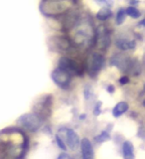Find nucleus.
<instances>
[{
	"label": "nucleus",
	"mask_w": 145,
	"mask_h": 159,
	"mask_svg": "<svg viewBox=\"0 0 145 159\" xmlns=\"http://www.w3.org/2000/svg\"><path fill=\"white\" fill-rule=\"evenodd\" d=\"M125 13L128 14L131 18H134V19L139 18V17L141 16L140 11H139V10L136 7H133V6H129L128 8H126Z\"/></svg>",
	"instance_id": "18"
},
{
	"label": "nucleus",
	"mask_w": 145,
	"mask_h": 159,
	"mask_svg": "<svg viewBox=\"0 0 145 159\" xmlns=\"http://www.w3.org/2000/svg\"><path fill=\"white\" fill-rule=\"evenodd\" d=\"M56 141H57V144L59 145V147L61 148V149H63V150H66L67 149V147H66V144H65V142H64V140L61 138V136L60 135H56Z\"/></svg>",
	"instance_id": "21"
},
{
	"label": "nucleus",
	"mask_w": 145,
	"mask_h": 159,
	"mask_svg": "<svg viewBox=\"0 0 145 159\" xmlns=\"http://www.w3.org/2000/svg\"><path fill=\"white\" fill-rule=\"evenodd\" d=\"M119 83H120L121 84H126L127 83H129V78L126 76L121 77L120 79H119Z\"/></svg>",
	"instance_id": "23"
},
{
	"label": "nucleus",
	"mask_w": 145,
	"mask_h": 159,
	"mask_svg": "<svg viewBox=\"0 0 145 159\" xmlns=\"http://www.w3.org/2000/svg\"><path fill=\"white\" fill-rule=\"evenodd\" d=\"M52 80L60 88L67 89L70 86V84H71L72 76H70L68 73L58 68L52 73Z\"/></svg>",
	"instance_id": "7"
},
{
	"label": "nucleus",
	"mask_w": 145,
	"mask_h": 159,
	"mask_svg": "<svg viewBox=\"0 0 145 159\" xmlns=\"http://www.w3.org/2000/svg\"><path fill=\"white\" fill-rule=\"evenodd\" d=\"M66 141L71 150H75V149H77L78 146L79 145V135L73 130V129H66Z\"/></svg>",
	"instance_id": "12"
},
{
	"label": "nucleus",
	"mask_w": 145,
	"mask_h": 159,
	"mask_svg": "<svg viewBox=\"0 0 145 159\" xmlns=\"http://www.w3.org/2000/svg\"><path fill=\"white\" fill-rule=\"evenodd\" d=\"M125 10H124L123 8H120L118 10V12H117V15H116V23L117 25H121L123 22H124V20H125Z\"/></svg>",
	"instance_id": "19"
},
{
	"label": "nucleus",
	"mask_w": 145,
	"mask_h": 159,
	"mask_svg": "<svg viewBox=\"0 0 145 159\" xmlns=\"http://www.w3.org/2000/svg\"><path fill=\"white\" fill-rule=\"evenodd\" d=\"M58 159H71V157H70L66 153H62V154H60V155H59Z\"/></svg>",
	"instance_id": "24"
},
{
	"label": "nucleus",
	"mask_w": 145,
	"mask_h": 159,
	"mask_svg": "<svg viewBox=\"0 0 145 159\" xmlns=\"http://www.w3.org/2000/svg\"><path fill=\"white\" fill-rule=\"evenodd\" d=\"M116 46L123 51L126 50H132L135 48L136 43L133 40H128V39H118L116 41Z\"/></svg>",
	"instance_id": "14"
},
{
	"label": "nucleus",
	"mask_w": 145,
	"mask_h": 159,
	"mask_svg": "<svg viewBox=\"0 0 145 159\" xmlns=\"http://www.w3.org/2000/svg\"><path fill=\"white\" fill-rule=\"evenodd\" d=\"M111 10L109 7H102L99 9V11L97 13V18L98 20H101V21H106V20H107L109 17L111 16Z\"/></svg>",
	"instance_id": "17"
},
{
	"label": "nucleus",
	"mask_w": 145,
	"mask_h": 159,
	"mask_svg": "<svg viewBox=\"0 0 145 159\" xmlns=\"http://www.w3.org/2000/svg\"><path fill=\"white\" fill-rule=\"evenodd\" d=\"M129 62H130V58L127 57L126 55H121V54L114 55L111 59V64L112 66L117 67L119 70H121L124 73H126L127 71Z\"/></svg>",
	"instance_id": "10"
},
{
	"label": "nucleus",
	"mask_w": 145,
	"mask_h": 159,
	"mask_svg": "<svg viewBox=\"0 0 145 159\" xmlns=\"http://www.w3.org/2000/svg\"><path fill=\"white\" fill-rule=\"evenodd\" d=\"M128 104L127 102H118L116 107H114V108L112 109V114H113V116H116V117H118V116H120L121 114H123L124 112H126L127 111V109H128Z\"/></svg>",
	"instance_id": "16"
},
{
	"label": "nucleus",
	"mask_w": 145,
	"mask_h": 159,
	"mask_svg": "<svg viewBox=\"0 0 145 159\" xmlns=\"http://www.w3.org/2000/svg\"><path fill=\"white\" fill-rule=\"evenodd\" d=\"M126 73L130 74L131 76H138L141 73V65L137 59H130Z\"/></svg>",
	"instance_id": "13"
},
{
	"label": "nucleus",
	"mask_w": 145,
	"mask_h": 159,
	"mask_svg": "<svg viewBox=\"0 0 145 159\" xmlns=\"http://www.w3.org/2000/svg\"><path fill=\"white\" fill-rule=\"evenodd\" d=\"M24 152V142L13 143L8 138L0 139V159H19Z\"/></svg>",
	"instance_id": "1"
},
{
	"label": "nucleus",
	"mask_w": 145,
	"mask_h": 159,
	"mask_svg": "<svg viewBox=\"0 0 145 159\" xmlns=\"http://www.w3.org/2000/svg\"><path fill=\"white\" fill-rule=\"evenodd\" d=\"M71 3L68 1H42L40 10L47 17H54L64 14L70 8Z\"/></svg>",
	"instance_id": "2"
},
{
	"label": "nucleus",
	"mask_w": 145,
	"mask_h": 159,
	"mask_svg": "<svg viewBox=\"0 0 145 159\" xmlns=\"http://www.w3.org/2000/svg\"><path fill=\"white\" fill-rule=\"evenodd\" d=\"M109 138H111V136H109V133L107 131H102L101 134H99V135L96 136L94 140L99 142V143H102V142H104V141L108 140Z\"/></svg>",
	"instance_id": "20"
},
{
	"label": "nucleus",
	"mask_w": 145,
	"mask_h": 159,
	"mask_svg": "<svg viewBox=\"0 0 145 159\" xmlns=\"http://www.w3.org/2000/svg\"><path fill=\"white\" fill-rule=\"evenodd\" d=\"M111 33H109V30L101 25L98 26L96 32V44L97 47L101 50H106L109 45H111Z\"/></svg>",
	"instance_id": "6"
},
{
	"label": "nucleus",
	"mask_w": 145,
	"mask_h": 159,
	"mask_svg": "<svg viewBox=\"0 0 145 159\" xmlns=\"http://www.w3.org/2000/svg\"><path fill=\"white\" fill-rule=\"evenodd\" d=\"M124 159H134V147L130 141H125L122 145Z\"/></svg>",
	"instance_id": "15"
},
{
	"label": "nucleus",
	"mask_w": 145,
	"mask_h": 159,
	"mask_svg": "<svg viewBox=\"0 0 145 159\" xmlns=\"http://www.w3.org/2000/svg\"><path fill=\"white\" fill-rule=\"evenodd\" d=\"M101 107H102V102H98L96 106V108H94V111H93L94 116H98V114L101 113Z\"/></svg>",
	"instance_id": "22"
},
{
	"label": "nucleus",
	"mask_w": 145,
	"mask_h": 159,
	"mask_svg": "<svg viewBox=\"0 0 145 159\" xmlns=\"http://www.w3.org/2000/svg\"><path fill=\"white\" fill-rule=\"evenodd\" d=\"M52 47L56 48V51L66 53L72 49V43L70 39L65 36H55L51 38Z\"/></svg>",
	"instance_id": "9"
},
{
	"label": "nucleus",
	"mask_w": 145,
	"mask_h": 159,
	"mask_svg": "<svg viewBox=\"0 0 145 159\" xmlns=\"http://www.w3.org/2000/svg\"><path fill=\"white\" fill-rule=\"evenodd\" d=\"M104 65V57L98 53H92L87 59V71L91 77H96Z\"/></svg>",
	"instance_id": "4"
},
{
	"label": "nucleus",
	"mask_w": 145,
	"mask_h": 159,
	"mask_svg": "<svg viewBox=\"0 0 145 159\" xmlns=\"http://www.w3.org/2000/svg\"><path fill=\"white\" fill-rule=\"evenodd\" d=\"M41 99H42V102L37 103L36 107H35V111H36L35 114L38 116L43 120L44 118H47L50 114H51V108H50V107H51V103H52L51 102L52 97L48 96Z\"/></svg>",
	"instance_id": "8"
},
{
	"label": "nucleus",
	"mask_w": 145,
	"mask_h": 159,
	"mask_svg": "<svg viewBox=\"0 0 145 159\" xmlns=\"http://www.w3.org/2000/svg\"><path fill=\"white\" fill-rule=\"evenodd\" d=\"M58 68L68 73L70 76H73V75H75V76H81V75H83L82 67L76 61H74V60L68 57H62L59 60Z\"/></svg>",
	"instance_id": "5"
},
{
	"label": "nucleus",
	"mask_w": 145,
	"mask_h": 159,
	"mask_svg": "<svg viewBox=\"0 0 145 159\" xmlns=\"http://www.w3.org/2000/svg\"><path fill=\"white\" fill-rule=\"evenodd\" d=\"M107 91H108L109 93H113V92H114V87L109 86V87L107 88Z\"/></svg>",
	"instance_id": "25"
},
{
	"label": "nucleus",
	"mask_w": 145,
	"mask_h": 159,
	"mask_svg": "<svg viewBox=\"0 0 145 159\" xmlns=\"http://www.w3.org/2000/svg\"><path fill=\"white\" fill-rule=\"evenodd\" d=\"M18 123L19 125H21L26 130L30 132H34L37 131L41 127L42 119L35 113H26L19 117Z\"/></svg>",
	"instance_id": "3"
},
{
	"label": "nucleus",
	"mask_w": 145,
	"mask_h": 159,
	"mask_svg": "<svg viewBox=\"0 0 145 159\" xmlns=\"http://www.w3.org/2000/svg\"><path fill=\"white\" fill-rule=\"evenodd\" d=\"M79 145H81L83 159H93L94 154H93V145L88 138L82 139V141H79Z\"/></svg>",
	"instance_id": "11"
}]
</instances>
